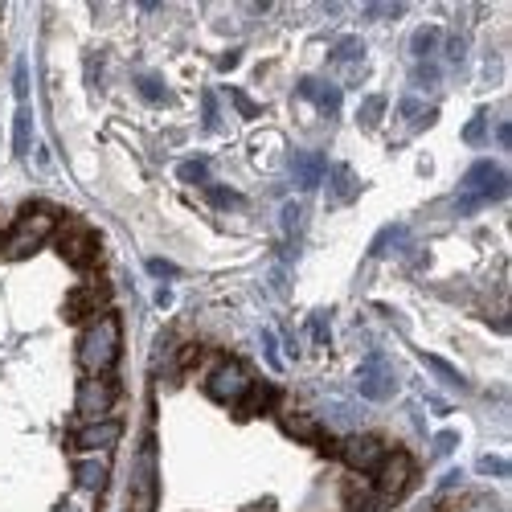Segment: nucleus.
<instances>
[{"instance_id":"6","label":"nucleus","mask_w":512,"mask_h":512,"mask_svg":"<svg viewBox=\"0 0 512 512\" xmlns=\"http://www.w3.org/2000/svg\"><path fill=\"white\" fill-rule=\"evenodd\" d=\"M431 41H435V29H422L414 37V54H426V50H431Z\"/></svg>"},{"instance_id":"2","label":"nucleus","mask_w":512,"mask_h":512,"mask_svg":"<svg viewBox=\"0 0 512 512\" xmlns=\"http://www.w3.org/2000/svg\"><path fill=\"white\" fill-rule=\"evenodd\" d=\"M410 472H414V463H410V455H390L386 459V467L377 472V492L381 496H398L402 488H406V480H410Z\"/></svg>"},{"instance_id":"3","label":"nucleus","mask_w":512,"mask_h":512,"mask_svg":"<svg viewBox=\"0 0 512 512\" xmlns=\"http://www.w3.org/2000/svg\"><path fill=\"white\" fill-rule=\"evenodd\" d=\"M340 455H345L349 467H357V472H369V467H377V459H381V439L377 435H353L345 447H340Z\"/></svg>"},{"instance_id":"5","label":"nucleus","mask_w":512,"mask_h":512,"mask_svg":"<svg viewBox=\"0 0 512 512\" xmlns=\"http://www.w3.org/2000/svg\"><path fill=\"white\" fill-rule=\"evenodd\" d=\"M361 390H365L369 398H390V390H394L390 369L381 365V361H373V365L365 369V377H361Z\"/></svg>"},{"instance_id":"4","label":"nucleus","mask_w":512,"mask_h":512,"mask_svg":"<svg viewBox=\"0 0 512 512\" xmlns=\"http://www.w3.org/2000/svg\"><path fill=\"white\" fill-rule=\"evenodd\" d=\"M467 189H480V197H500L504 193V173L496 164H480V168H472V177H467Z\"/></svg>"},{"instance_id":"1","label":"nucleus","mask_w":512,"mask_h":512,"mask_svg":"<svg viewBox=\"0 0 512 512\" xmlns=\"http://www.w3.org/2000/svg\"><path fill=\"white\" fill-rule=\"evenodd\" d=\"M250 386H254V381H250L246 365H238V361H226L222 369L209 373V394L218 398V402H234V398H242Z\"/></svg>"},{"instance_id":"7","label":"nucleus","mask_w":512,"mask_h":512,"mask_svg":"<svg viewBox=\"0 0 512 512\" xmlns=\"http://www.w3.org/2000/svg\"><path fill=\"white\" fill-rule=\"evenodd\" d=\"M0 25H5V9H0Z\"/></svg>"}]
</instances>
